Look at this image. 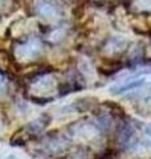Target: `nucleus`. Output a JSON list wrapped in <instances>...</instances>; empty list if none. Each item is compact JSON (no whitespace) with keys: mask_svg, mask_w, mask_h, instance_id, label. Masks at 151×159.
Returning <instances> with one entry per match:
<instances>
[{"mask_svg":"<svg viewBox=\"0 0 151 159\" xmlns=\"http://www.w3.org/2000/svg\"><path fill=\"white\" fill-rule=\"evenodd\" d=\"M41 41L36 37H31L27 43L20 44L15 49V56H16L20 61H29V60L36 58L40 53H41Z\"/></svg>","mask_w":151,"mask_h":159,"instance_id":"obj_1","label":"nucleus"},{"mask_svg":"<svg viewBox=\"0 0 151 159\" xmlns=\"http://www.w3.org/2000/svg\"><path fill=\"white\" fill-rule=\"evenodd\" d=\"M36 12L43 19L54 20L57 19V9L49 0H37L36 2Z\"/></svg>","mask_w":151,"mask_h":159,"instance_id":"obj_2","label":"nucleus"},{"mask_svg":"<svg viewBox=\"0 0 151 159\" xmlns=\"http://www.w3.org/2000/svg\"><path fill=\"white\" fill-rule=\"evenodd\" d=\"M54 86H56V84H54V80L52 78V76H44V77L37 80V82L34 84L33 89L39 94H43V93H50V92H53Z\"/></svg>","mask_w":151,"mask_h":159,"instance_id":"obj_3","label":"nucleus"},{"mask_svg":"<svg viewBox=\"0 0 151 159\" xmlns=\"http://www.w3.org/2000/svg\"><path fill=\"white\" fill-rule=\"evenodd\" d=\"M80 70H81L84 74H86V76H89V73H94L92 64H90L89 60L85 58V57L81 60V62H80Z\"/></svg>","mask_w":151,"mask_h":159,"instance_id":"obj_4","label":"nucleus"},{"mask_svg":"<svg viewBox=\"0 0 151 159\" xmlns=\"http://www.w3.org/2000/svg\"><path fill=\"white\" fill-rule=\"evenodd\" d=\"M110 49H112V52H117V51H121L123 47H125V40L121 39V37H114L112 39V41H110Z\"/></svg>","mask_w":151,"mask_h":159,"instance_id":"obj_5","label":"nucleus"},{"mask_svg":"<svg viewBox=\"0 0 151 159\" xmlns=\"http://www.w3.org/2000/svg\"><path fill=\"white\" fill-rule=\"evenodd\" d=\"M134 7L139 11H151V0H135Z\"/></svg>","mask_w":151,"mask_h":159,"instance_id":"obj_6","label":"nucleus"},{"mask_svg":"<svg viewBox=\"0 0 151 159\" xmlns=\"http://www.w3.org/2000/svg\"><path fill=\"white\" fill-rule=\"evenodd\" d=\"M144 135L151 141V125H147L144 127Z\"/></svg>","mask_w":151,"mask_h":159,"instance_id":"obj_7","label":"nucleus"},{"mask_svg":"<svg viewBox=\"0 0 151 159\" xmlns=\"http://www.w3.org/2000/svg\"><path fill=\"white\" fill-rule=\"evenodd\" d=\"M2 84H3V77L0 76V86H2Z\"/></svg>","mask_w":151,"mask_h":159,"instance_id":"obj_8","label":"nucleus"},{"mask_svg":"<svg viewBox=\"0 0 151 159\" xmlns=\"http://www.w3.org/2000/svg\"><path fill=\"white\" fill-rule=\"evenodd\" d=\"M7 159H16V158H15V157H8Z\"/></svg>","mask_w":151,"mask_h":159,"instance_id":"obj_9","label":"nucleus"},{"mask_svg":"<svg viewBox=\"0 0 151 159\" xmlns=\"http://www.w3.org/2000/svg\"><path fill=\"white\" fill-rule=\"evenodd\" d=\"M2 2H3V0H0V4H2Z\"/></svg>","mask_w":151,"mask_h":159,"instance_id":"obj_10","label":"nucleus"}]
</instances>
